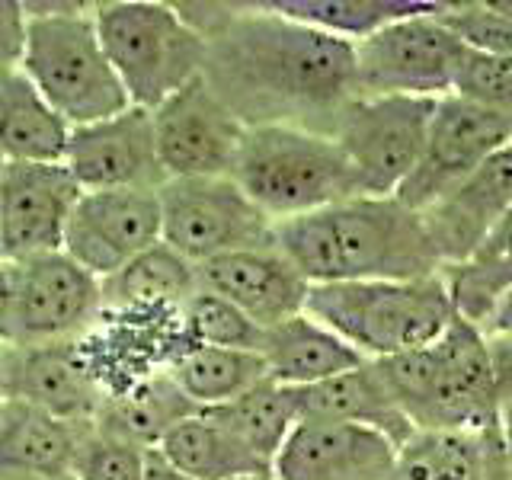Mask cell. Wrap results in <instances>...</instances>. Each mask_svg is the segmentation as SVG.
Segmentation results:
<instances>
[{"label": "cell", "instance_id": "cell-17", "mask_svg": "<svg viewBox=\"0 0 512 480\" xmlns=\"http://www.w3.org/2000/svg\"><path fill=\"white\" fill-rule=\"evenodd\" d=\"M64 167L84 192L160 189L167 173L157 154L151 109L128 106L112 119L71 128Z\"/></svg>", "mask_w": 512, "mask_h": 480}, {"label": "cell", "instance_id": "cell-43", "mask_svg": "<svg viewBox=\"0 0 512 480\" xmlns=\"http://www.w3.org/2000/svg\"><path fill=\"white\" fill-rule=\"evenodd\" d=\"M7 365H10V343H0V410H4L7 400H10V372H7Z\"/></svg>", "mask_w": 512, "mask_h": 480}, {"label": "cell", "instance_id": "cell-42", "mask_svg": "<svg viewBox=\"0 0 512 480\" xmlns=\"http://www.w3.org/2000/svg\"><path fill=\"white\" fill-rule=\"evenodd\" d=\"M484 333L490 336H512V292L500 301V308L493 311L490 324L484 327Z\"/></svg>", "mask_w": 512, "mask_h": 480}, {"label": "cell", "instance_id": "cell-19", "mask_svg": "<svg viewBox=\"0 0 512 480\" xmlns=\"http://www.w3.org/2000/svg\"><path fill=\"white\" fill-rule=\"evenodd\" d=\"M196 269L199 288L228 298L263 330H272L282 320L304 314V304L311 295V282L301 276L279 247L224 253Z\"/></svg>", "mask_w": 512, "mask_h": 480}, {"label": "cell", "instance_id": "cell-4", "mask_svg": "<svg viewBox=\"0 0 512 480\" xmlns=\"http://www.w3.org/2000/svg\"><path fill=\"white\" fill-rule=\"evenodd\" d=\"M23 74L71 128L93 125L132 106L96 32L93 7L26 4Z\"/></svg>", "mask_w": 512, "mask_h": 480}, {"label": "cell", "instance_id": "cell-37", "mask_svg": "<svg viewBox=\"0 0 512 480\" xmlns=\"http://www.w3.org/2000/svg\"><path fill=\"white\" fill-rule=\"evenodd\" d=\"M26 4L0 0V80L23 68L26 52Z\"/></svg>", "mask_w": 512, "mask_h": 480}, {"label": "cell", "instance_id": "cell-36", "mask_svg": "<svg viewBox=\"0 0 512 480\" xmlns=\"http://www.w3.org/2000/svg\"><path fill=\"white\" fill-rule=\"evenodd\" d=\"M455 96L512 116V55L464 52L455 74Z\"/></svg>", "mask_w": 512, "mask_h": 480}, {"label": "cell", "instance_id": "cell-1", "mask_svg": "<svg viewBox=\"0 0 512 480\" xmlns=\"http://www.w3.org/2000/svg\"><path fill=\"white\" fill-rule=\"evenodd\" d=\"M180 13L208 42L202 77L247 128L298 125L333 135L359 96L356 42L285 20L266 4H183Z\"/></svg>", "mask_w": 512, "mask_h": 480}, {"label": "cell", "instance_id": "cell-28", "mask_svg": "<svg viewBox=\"0 0 512 480\" xmlns=\"http://www.w3.org/2000/svg\"><path fill=\"white\" fill-rule=\"evenodd\" d=\"M167 372L199 410H212L250 391L253 384L266 381L269 365L263 352L192 343L167 365Z\"/></svg>", "mask_w": 512, "mask_h": 480}, {"label": "cell", "instance_id": "cell-10", "mask_svg": "<svg viewBox=\"0 0 512 480\" xmlns=\"http://www.w3.org/2000/svg\"><path fill=\"white\" fill-rule=\"evenodd\" d=\"M439 13L407 16L356 42L359 96L442 100L455 90V74L468 48L442 26Z\"/></svg>", "mask_w": 512, "mask_h": 480}, {"label": "cell", "instance_id": "cell-38", "mask_svg": "<svg viewBox=\"0 0 512 480\" xmlns=\"http://www.w3.org/2000/svg\"><path fill=\"white\" fill-rule=\"evenodd\" d=\"M490 336V333H487ZM496 388H500V429L506 455H512V336H490Z\"/></svg>", "mask_w": 512, "mask_h": 480}, {"label": "cell", "instance_id": "cell-40", "mask_svg": "<svg viewBox=\"0 0 512 480\" xmlns=\"http://www.w3.org/2000/svg\"><path fill=\"white\" fill-rule=\"evenodd\" d=\"M512 250V208L506 212V218L496 224V231L490 234V240L484 244V250H480L474 260H496V256H503V253H509ZM471 260V263H474Z\"/></svg>", "mask_w": 512, "mask_h": 480}, {"label": "cell", "instance_id": "cell-6", "mask_svg": "<svg viewBox=\"0 0 512 480\" xmlns=\"http://www.w3.org/2000/svg\"><path fill=\"white\" fill-rule=\"evenodd\" d=\"M231 180L272 221L311 215L362 196L356 170L336 138L298 125H250Z\"/></svg>", "mask_w": 512, "mask_h": 480}, {"label": "cell", "instance_id": "cell-45", "mask_svg": "<svg viewBox=\"0 0 512 480\" xmlns=\"http://www.w3.org/2000/svg\"><path fill=\"white\" fill-rule=\"evenodd\" d=\"M0 170H4V160H0ZM0 260H4V250H0Z\"/></svg>", "mask_w": 512, "mask_h": 480}, {"label": "cell", "instance_id": "cell-14", "mask_svg": "<svg viewBox=\"0 0 512 480\" xmlns=\"http://www.w3.org/2000/svg\"><path fill=\"white\" fill-rule=\"evenodd\" d=\"M160 240V189H100L80 196L64 237V253L106 282Z\"/></svg>", "mask_w": 512, "mask_h": 480}, {"label": "cell", "instance_id": "cell-39", "mask_svg": "<svg viewBox=\"0 0 512 480\" xmlns=\"http://www.w3.org/2000/svg\"><path fill=\"white\" fill-rule=\"evenodd\" d=\"M10 327H13V272L7 260H0V343H10Z\"/></svg>", "mask_w": 512, "mask_h": 480}, {"label": "cell", "instance_id": "cell-33", "mask_svg": "<svg viewBox=\"0 0 512 480\" xmlns=\"http://www.w3.org/2000/svg\"><path fill=\"white\" fill-rule=\"evenodd\" d=\"M452 292L458 317L471 320L480 330L490 324L493 311L512 292V250L496 260H474L442 272Z\"/></svg>", "mask_w": 512, "mask_h": 480}, {"label": "cell", "instance_id": "cell-20", "mask_svg": "<svg viewBox=\"0 0 512 480\" xmlns=\"http://www.w3.org/2000/svg\"><path fill=\"white\" fill-rule=\"evenodd\" d=\"M10 397L74 423H96L106 391L90 372L80 343L10 346Z\"/></svg>", "mask_w": 512, "mask_h": 480}, {"label": "cell", "instance_id": "cell-13", "mask_svg": "<svg viewBox=\"0 0 512 480\" xmlns=\"http://www.w3.org/2000/svg\"><path fill=\"white\" fill-rule=\"evenodd\" d=\"M157 154L167 180L231 176L247 125L205 77H196L154 112Z\"/></svg>", "mask_w": 512, "mask_h": 480}, {"label": "cell", "instance_id": "cell-35", "mask_svg": "<svg viewBox=\"0 0 512 480\" xmlns=\"http://www.w3.org/2000/svg\"><path fill=\"white\" fill-rule=\"evenodd\" d=\"M442 26L477 55H512V20L496 7V0L445 4L439 13Z\"/></svg>", "mask_w": 512, "mask_h": 480}, {"label": "cell", "instance_id": "cell-7", "mask_svg": "<svg viewBox=\"0 0 512 480\" xmlns=\"http://www.w3.org/2000/svg\"><path fill=\"white\" fill-rule=\"evenodd\" d=\"M93 20L132 106L154 112L205 71L208 42L180 7L160 0H112L93 4Z\"/></svg>", "mask_w": 512, "mask_h": 480}, {"label": "cell", "instance_id": "cell-21", "mask_svg": "<svg viewBox=\"0 0 512 480\" xmlns=\"http://www.w3.org/2000/svg\"><path fill=\"white\" fill-rule=\"evenodd\" d=\"M90 423H74L26 400L0 410V468L29 471L48 480H71L80 439Z\"/></svg>", "mask_w": 512, "mask_h": 480}, {"label": "cell", "instance_id": "cell-22", "mask_svg": "<svg viewBox=\"0 0 512 480\" xmlns=\"http://www.w3.org/2000/svg\"><path fill=\"white\" fill-rule=\"evenodd\" d=\"M263 359L269 365V378L295 391L340 378L368 362L359 349H352L343 336L327 330L311 314H295L266 330Z\"/></svg>", "mask_w": 512, "mask_h": 480}, {"label": "cell", "instance_id": "cell-44", "mask_svg": "<svg viewBox=\"0 0 512 480\" xmlns=\"http://www.w3.org/2000/svg\"><path fill=\"white\" fill-rule=\"evenodd\" d=\"M0 480H48V477L29 474V471H13V468H0Z\"/></svg>", "mask_w": 512, "mask_h": 480}, {"label": "cell", "instance_id": "cell-8", "mask_svg": "<svg viewBox=\"0 0 512 480\" xmlns=\"http://www.w3.org/2000/svg\"><path fill=\"white\" fill-rule=\"evenodd\" d=\"M164 244L202 266L237 250L276 247V221L231 176L167 180L160 186Z\"/></svg>", "mask_w": 512, "mask_h": 480}, {"label": "cell", "instance_id": "cell-31", "mask_svg": "<svg viewBox=\"0 0 512 480\" xmlns=\"http://www.w3.org/2000/svg\"><path fill=\"white\" fill-rule=\"evenodd\" d=\"M490 448L506 452L503 442H490L468 432L416 429L397 452V480H487Z\"/></svg>", "mask_w": 512, "mask_h": 480}, {"label": "cell", "instance_id": "cell-12", "mask_svg": "<svg viewBox=\"0 0 512 480\" xmlns=\"http://www.w3.org/2000/svg\"><path fill=\"white\" fill-rule=\"evenodd\" d=\"M512 144V116L487 106H477L464 96L448 93L439 100L432 116L426 148L407 183L397 196L413 212H426L445 192H452L461 180L487 164V160Z\"/></svg>", "mask_w": 512, "mask_h": 480}, {"label": "cell", "instance_id": "cell-5", "mask_svg": "<svg viewBox=\"0 0 512 480\" xmlns=\"http://www.w3.org/2000/svg\"><path fill=\"white\" fill-rule=\"evenodd\" d=\"M304 314L343 336L368 362L394 359L436 343L458 317L445 276L311 285Z\"/></svg>", "mask_w": 512, "mask_h": 480}, {"label": "cell", "instance_id": "cell-29", "mask_svg": "<svg viewBox=\"0 0 512 480\" xmlns=\"http://www.w3.org/2000/svg\"><path fill=\"white\" fill-rule=\"evenodd\" d=\"M266 7L285 20L330 32L336 39L362 42L407 16L439 13L445 4L439 0H269Z\"/></svg>", "mask_w": 512, "mask_h": 480}, {"label": "cell", "instance_id": "cell-2", "mask_svg": "<svg viewBox=\"0 0 512 480\" xmlns=\"http://www.w3.org/2000/svg\"><path fill=\"white\" fill-rule=\"evenodd\" d=\"M276 247L311 285L442 276L426 221L400 199L359 196L276 221Z\"/></svg>", "mask_w": 512, "mask_h": 480}, {"label": "cell", "instance_id": "cell-34", "mask_svg": "<svg viewBox=\"0 0 512 480\" xmlns=\"http://www.w3.org/2000/svg\"><path fill=\"white\" fill-rule=\"evenodd\" d=\"M151 448L90 423L80 439L71 480H144Z\"/></svg>", "mask_w": 512, "mask_h": 480}, {"label": "cell", "instance_id": "cell-27", "mask_svg": "<svg viewBox=\"0 0 512 480\" xmlns=\"http://www.w3.org/2000/svg\"><path fill=\"white\" fill-rule=\"evenodd\" d=\"M196 413L202 410L180 391V384L170 378L167 368H160V372L135 381L122 394H112L96 416V426L135 445L157 448L173 426H180Z\"/></svg>", "mask_w": 512, "mask_h": 480}, {"label": "cell", "instance_id": "cell-24", "mask_svg": "<svg viewBox=\"0 0 512 480\" xmlns=\"http://www.w3.org/2000/svg\"><path fill=\"white\" fill-rule=\"evenodd\" d=\"M199 292V269L160 240L103 282V314H176Z\"/></svg>", "mask_w": 512, "mask_h": 480}, {"label": "cell", "instance_id": "cell-41", "mask_svg": "<svg viewBox=\"0 0 512 480\" xmlns=\"http://www.w3.org/2000/svg\"><path fill=\"white\" fill-rule=\"evenodd\" d=\"M144 480H196V477H189L186 471L180 468H173V464L157 452V448H151V455H148V471H144Z\"/></svg>", "mask_w": 512, "mask_h": 480}, {"label": "cell", "instance_id": "cell-11", "mask_svg": "<svg viewBox=\"0 0 512 480\" xmlns=\"http://www.w3.org/2000/svg\"><path fill=\"white\" fill-rule=\"evenodd\" d=\"M10 272V346L74 343L103 320V282L64 250L10 263Z\"/></svg>", "mask_w": 512, "mask_h": 480}, {"label": "cell", "instance_id": "cell-3", "mask_svg": "<svg viewBox=\"0 0 512 480\" xmlns=\"http://www.w3.org/2000/svg\"><path fill=\"white\" fill-rule=\"evenodd\" d=\"M375 368L416 429L503 442L490 336L471 320L455 317L436 343L378 359Z\"/></svg>", "mask_w": 512, "mask_h": 480}, {"label": "cell", "instance_id": "cell-23", "mask_svg": "<svg viewBox=\"0 0 512 480\" xmlns=\"http://www.w3.org/2000/svg\"><path fill=\"white\" fill-rule=\"evenodd\" d=\"M295 397L301 416H324V420L372 426L384 432L397 448H404L416 432L410 416L391 397L375 362H365L340 378L311 384V388H298Z\"/></svg>", "mask_w": 512, "mask_h": 480}, {"label": "cell", "instance_id": "cell-32", "mask_svg": "<svg viewBox=\"0 0 512 480\" xmlns=\"http://www.w3.org/2000/svg\"><path fill=\"white\" fill-rule=\"evenodd\" d=\"M183 327L189 343L218 346V349H247L263 352L266 330L250 320L244 311L208 288H199L183 308Z\"/></svg>", "mask_w": 512, "mask_h": 480}, {"label": "cell", "instance_id": "cell-9", "mask_svg": "<svg viewBox=\"0 0 512 480\" xmlns=\"http://www.w3.org/2000/svg\"><path fill=\"white\" fill-rule=\"evenodd\" d=\"M439 100L356 96L333 125V138L356 170L362 196L388 199L407 183L426 148Z\"/></svg>", "mask_w": 512, "mask_h": 480}, {"label": "cell", "instance_id": "cell-15", "mask_svg": "<svg viewBox=\"0 0 512 480\" xmlns=\"http://www.w3.org/2000/svg\"><path fill=\"white\" fill-rule=\"evenodd\" d=\"M84 189L61 164H4L0 170V250L7 263L64 250Z\"/></svg>", "mask_w": 512, "mask_h": 480}, {"label": "cell", "instance_id": "cell-25", "mask_svg": "<svg viewBox=\"0 0 512 480\" xmlns=\"http://www.w3.org/2000/svg\"><path fill=\"white\" fill-rule=\"evenodd\" d=\"M71 125L48 106L23 71L0 80V160L4 164H61Z\"/></svg>", "mask_w": 512, "mask_h": 480}, {"label": "cell", "instance_id": "cell-16", "mask_svg": "<svg viewBox=\"0 0 512 480\" xmlns=\"http://www.w3.org/2000/svg\"><path fill=\"white\" fill-rule=\"evenodd\" d=\"M397 452L372 426L301 416L272 461V480H397Z\"/></svg>", "mask_w": 512, "mask_h": 480}, {"label": "cell", "instance_id": "cell-30", "mask_svg": "<svg viewBox=\"0 0 512 480\" xmlns=\"http://www.w3.org/2000/svg\"><path fill=\"white\" fill-rule=\"evenodd\" d=\"M202 413H208L224 429H231L237 439H244L253 452H260L269 461H276L288 432L301 420L295 388H285L272 378L253 384L250 391L228 400V404Z\"/></svg>", "mask_w": 512, "mask_h": 480}, {"label": "cell", "instance_id": "cell-18", "mask_svg": "<svg viewBox=\"0 0 512 480\" xmlns=\"http://www.w3.org/2000/svg\"><path fill=\"white\" fill-rule=\"evenodd\" d=\"M512 208V144L423 212L442 269L471 263Z\"/></svg>", "mask_w": 512, "mask_h": 480}, {"label": "cell", "instance_id": "cell-26", "mask_svg": "<svg viewBox=\"0 0 512 480\" xmlns=\"http://www.w3.org/2000/svg\"><path fill=\"white\" fill-rule=\"evenodd\" d=\"M157 452L196 480H272V461L253 452L208 413H196L173 426Z\"/></svg>", "mask_w": 512, "mask_h": 480}]
</instances>
